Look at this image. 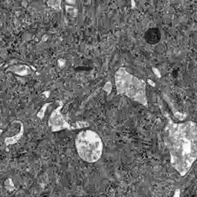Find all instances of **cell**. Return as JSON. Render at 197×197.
I'll use <instances>...</instances> for the list:
<instances>
[{"label": "cell", "instance_id": "obj_1", "mask_svg": "<svg viewBox=\"0 0 197 197\" xmlns=\"http://www.w3.org/2000/svg\"><path fill=\"white\" fill-rule=\"evenodd\" d=\"M165 131L171 163L181 176H185L196 160V123L168 121Z\"/></svg>", "mask_w": 197, "mask_h": 197}, {"label": "cell", "instance_id": "obj_2", "mask_svg": "<svg viewBox=\"0 0 197 197\" xmlns=\"http://www.w3.org/2000/svg\"><path fill=\"white\" fill-rule=\"evenodd\" d=\"M115 83L118 94L125 95L140 104L148 106L146 83L121 68L115 73Z\"/></svg>", "mask_w": 197, "mask_h": 197}, {"label": "cell", "instance_id": "obj_3", "mask_svg": "<svg viewBox=\"0 0 197 197\" xmlns=\"http://www.w3.org/2000/svg\"><path fill=\"white\" fill-rule=\"evenodd\" d=\"M75 146L81 159L88 163L96 162L102 156L103 141L95 131L87 130L80 132L76 135Z\"/></svg>", "mask_w": 197, "mask_h": 197}, {"label": "cell", "instance_id": "obj_4", "mask_svg": "<svg viewBox=\"0 0 197 197\" xmlns=\"http://www.w3.org/2000/svg\"><path fill=\"white\" fill-rule=\"evenodd\" d=\"M62 107V103H60L59 106L52 111L49 118L48 124L52 132L60 131L63 129H75L74 127L68 123V121L65 119L63 115L61 113V109Z\"/></svg>", "mask_w": 197, "mask_h": 197}, {"label": "cell", "instance_id": "obj_5", "mask_svg": "<svg viewBox=\"0 0 197 197\" xmlns=\"http://www.w3.org/2000/svg\"><path fill=\"white\" fill-rule=\"evenodd\" d=\"M20 123V130H19V132L18 133L16 134V135H13V136H11V137H8V138H6L5 140V143L6 144V146H9L10 145H14V144H15L17 142H18L21 139L22 135H23L24 134V125L21 122H19Z\"/></svg>", "mask_w": 197, "mask_h": 197}, {"label": "cell", "instance_id": "obj_6", "mask_svg": "<svg viewBox=\"0 0 197 197\" xmlns=\"http://www.w3.org/2000/svg\"><path fill=\"white\" fill-rule=\"evenodd\" d=\"M15 72L17 73L19 76H26V75H27L30 72V70L25 65L19 66L17 69H15Z\"/></svg>", "mask_w": 197, "mask_h": 197}, {"label": "cell", "instance_id": "obj_7", "mask_svg": "<svg viewBox=\"0 0 197 197\" xmlns=\"http://www.w3.org/2000/svg\"><path fill=\"white\" fill-rule=\"evenodd\" d=\"M48 5L56 10L60 9L61 0H48Z\"/></svg>", "mask_w": 197, "mask_h": 197}, {"label": "cell", "instance_id": "obj_8", "mask_svg": "<svg viewBox=\"0 0 197 197\" xmlns=\"http://www.w3.org/2000/svg\"><path fill=\"white\" fill-rule=\"evenodd\" d=\"M66 9H67V12H68V13L72 16H75V17H76V16L77 15V14H78V10H77L76 9H75V7H73L67 6Z\"/></svg>", "mask_w": 197, "mask_h": 197}, {"label": "cell", "instance_id": "obj_9", "mask_svg": "<svg viewBox=\"0 0 197 197\" xmlns=\"http://www.w3.org/2000/svg\"><path fill=\"white\" fill-rule=\"evenodd\" d=\"M48 104H47V105H44L43 107H42V109H40V111L39 113H37V116L39 117V118H42L44 116V108H45V107H47V105Z\"/></svg>", "mask_w": 197, "mask_h": 197}, {"label": "cell", "instance_id": "obj_10", "mask_svg": "<svg viewBox=\"0 0 197 197\" xmlns=\"http://www.w3.org/2000/svg\"><path fill=\"white\" fill-rule=\"evenodd\" d=\"M66 2L69 4H75V3H76V0H66Z\"/></svg>", "mask_w": 197, "mask_h": 197}, {"label": "cell", "instance_id": "obj_11", "mask_svg": "<svg viewBox=\"0 0 197 197\" xmlns=\"http://www.w3.org/2000/svg\"><path fill=\"white\" fill-rule=\"evenodd\" d=\"M3 133V130L2 129H1V128H0V136H1V135H2V134Z\"/></svg>", "mask_w": 197, "mask_h": 197}]
</instances>
